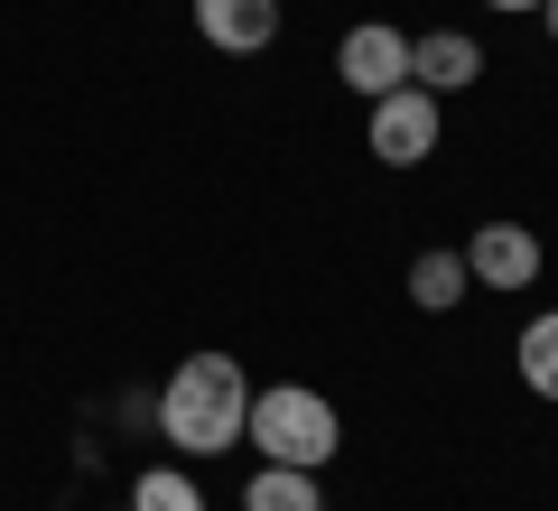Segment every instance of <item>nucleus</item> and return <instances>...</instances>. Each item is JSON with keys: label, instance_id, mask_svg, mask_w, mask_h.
<instances>
[{"label": "nucleus", "instance_id": "7ed1b4c3", "mask_svg": "<svg viewBox=\"0 0 558 511\" xmlns=\"http://www.w3.org/2000/svg\"><path fill=\"white\" fill-rule=\"evenodd\" d=\"M465 279L494 289V297L539 289V233L531 223H475V233H465Z\"/></svg>", "mask_w": 558, "mask_h": 511}, {"label": "nucleus", "instance_id": "6e6552de", "mask_svg": "<svg viewBox=\"0 0 558 511\" xmlns=\"http://www.w3.org/2000/svg\"><path fill=\"white\" fill-rule=\"evenodd\" d=\"M242 511H326V484L307 465H260L242 484Z\"/></svg>", "mask_w": 558, "mask_h": 511}, {"label": "nucleus", "instance_id": "f8f14e48", "mask_svg": "<svg viewBox=\"0 0 558 511\" xmlns=\"http://www.w3.org/2000/svg\"><path fill=\"white\" fill-rule=\"evenodd\" d=\"M484 10H502V20H531V10H539V0H484Z\"/></svg>", "mask_w": 558, "mask_h": 511}, {"label": "nucleus", "instance_id": "20e7f679", "mask_svg": "<svg viewBox=\"0 0 558 511\" xmlns=\"http://www.w3.org/2000/svg\"><path fill=\"white\" fill-rule=\"evenodd\" d=\"M438 131H447V112H438V94H418V84H400V94L373 102V158L381 168H418V158L438 149Z\"/></svg>", "mask_w": 558, "mask_h": 511}, {"label": "nucleus", "instance_id": "1a4fd4ad", "mask_svg": "<svg viewBox=\"0 0 558 511\" xmlns=\"http://www.w3.org/2000/svg\"><path fill=\"white\" fill-rule=\"evenodd\" d=\"M465 289H475V279H465V252H418V260H410V307L447 316Z\"/></svg>", "mask_w": 558, "mask_h": 511}, {"label": "nucleus", "instance_id": "9d476101", "mask_svg": "<svg viewBox=\"0 0 558 511\" xmlns=\"http://www.w3.org/2000/svg\"><path fill=\"white\" fill-rule=\"evenodd\" d=\"M512 363H521V381H531L539 400H558V307H539L531 326H521V344H512Z\"/></svg>", "mask_w": 558, "mask_h": 511}, {"label": "nucleus", "instance_id": "0eeeda50", "mask_svg": "<svg viewBox=\"0 0 558 511\" xmlns=\"http://www.w3.org/2000/svg\"><path fill=\"white\" fill-rule=\"evenodd\" d=\"M196 28L223 57H260L279 38V0H196Z\"/></svg>", "mask_w": 558, "mask_h": 511}, {"label": "nucleus", "instance_id": "f03ea898", "mask_svg": "<svg viewBox=\"0 0 558 511\" xmlns=\"http://www.w3.org/2000/svg\"><path fill=\"white\" fill-rule=\"evenodd\" d=\"M242 437L260 447V465H307L326 474L344 447V418L326 391H307V381H270V391H252V418H242Z\"/></svg>", "mask_w": 558, "mask_h": 511}, {"label": "nucleus", "instance_id": "39448f33", "mask_svg": "<svg viewBox=\"0 0 558 511\" xmlns=\"http://www.w3.org/2000/svg\"><path fill=\"white\" fill-rule=\"evenodd\" d=\"M336 75L354 84L363 102L400 94V84H410V38H400L391 20H363V28H344V47H336Z\"/></svg>", "mask_w": 558, "mask_h": 511}, {"label": "nucleus", "instance_id": "423d86ee", "mask_svg": "<svg viewBox=\"0 0 558 511\" xmlns=\"http://www.w3.org/2000/svg\"><path fill=\"white\" fill-rule=\"evenodd\" d=\"M484 75V47L465 38V28H428V38H410V84L418 94H465V84Z\"/></svg>", "mask_w": 558, "mask_h": 511}, {"label": "nucleus", "instance_id": "f257e3e1", "mask_svg": "<svg viewBox=\"0 0 558 511\" xmlns=\"http://www.w3.org/2000/svg\"><path fill=\"white\" fill-rule=\"evenodd\" d=\"M242 418H252V373L233 354H186L159 391V428L168 447L186 455H233L242 447Z\"/></svg>", "mask_w": 558, "mask_h": 511}, {"label": "nucleus", "instance_id": "ddd939ff", "mask_svg": "<svg viewBox=\"0 0 558 511\" xmlns=\"http://www.w3.org/2000/svg\"><path fill=\"white\" fill-rule=\"evenodd\" d=\"M539 28H549V38H558V0H539Z\"/></svg>", "mask_w": 558, "mask_h": 511}, {"label": "nucleus", "instance_id": "9b49d317", "mask_svg": "<svg viewBox=\"0 0 558 511\" xmlns=\"http://www.w3.org/2000/svg\"><path fill=\"white\" fill-rule=\"evenodd\" d=\"M131 511H205V492H196V474H186V465H149L131 484Z\"/></svg>", "mask_w": 558, "mask_h": 511}]
</instances>
